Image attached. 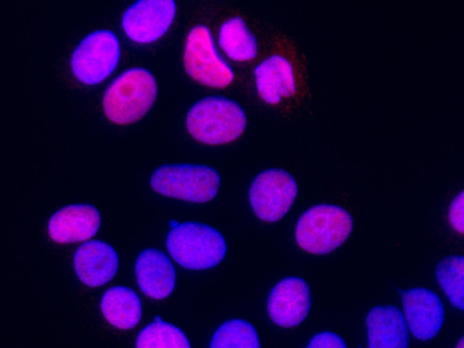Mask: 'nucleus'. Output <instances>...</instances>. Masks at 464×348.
<instances>
[{
  "label": "nucleus",
  "mask_w": 464,
  "mask_h": 348,
  "mask_svg": "<svg viewBox=\"0 0 464 348\" xmlns=\"http://www.w3.org/2000/svg\"><path fill=\"white\" fill-rule=\"evenodd\" d=\"M183 63L188 75L203 85L223 88L233 80L231 69L217 53L211 32L205 26H196L190 31Z\"/></svg>",
  "instance_id": "nucleus-7"
},
{
  "label": "nucleus",
  "mask_w": 464,
  "mask_h": 348,
  "mask_svg": "<svg viewBox=\"0 0 464 348\" xmlns=\"http://www.w3.org/2000/svg\"><path fill=\"white\" fill-rule=\"evenodd\" d=\"M101 310L108 322L121 329H130L140 320L141 303L138 296L131 289L113 287L102 296Z\"/></svg>",
  "instance_id": "nucleus-17"
},
{
  "label": "nucleus",
  "mask_w": 464,
  "mask_h": 348,
  "mask_svg": "<svg viewBox=\"0 0 464 348\" xmlns=\"http://www.w3.org/2000/svg\"><path fill=\"white\" fill-rule=\"evenodd\" d=\"M156 91V83L150 72L139 68L128 70L107 88L103 99L104 112L117 124L132 123L149 110Z\"/></svg>",
  "instance_id": "nucleus-2"
},
{
  "label": "nucleus",
  "mask_w": 464,
  "mask_h": 348,
  "mask_svg": "<svg viewBox=\"0 0 464 348\" xmlns=\"http://www.w3.org/2000/svg\"><path fill=\"white\" fill-rule=\"evenodd\" d=\"M101 223L99 212L86 204L71 205L56 211L50 218L48 232L59 243L87 240L98 231Z\"/></svg>",
  "instance_id": "nucleus-12"
},
{
  "label": "nucleus",
  "mask_w": 464,
  "mask_h": 348,
  "mask_svg": "<svg viewBox=\"0 0 464 348\" xmlns=\"http://www.w3.org/2000/svg\"><path fill=\"white\" fill-rule=\"evenodd\" d=\"M246 122L244 111L238 104L218 96L198 101L186 117L189 133L196 140L211 145L234 140L244 130Z\"/></svg>",
  "instance_id": "nucleus-1"
},
{
  "label": "nucleus",
  "mask_w": 464,
  "mask_h": 348,
  "mask_svg": "<svg viewBox=\"0 0 464 348\" xmlns=\"http://www.w3.org/2000/svg\"><path fill=\"white\" fill-rule=\"evenodd\" d=\"M308 347H346L344 341L337 334L324 332L315 335L309 342Z\"/></svg>",
  "instance_id": "nucleus-22"
},
{
  "label": "nucleus",
  "mask_w": 464,
  "mask_h": 348,
  "mask_svg": "<svg viewBox=\"0 0 464 348\" xmlns=\"http://www.w3.org/2000/svg\"><path fill=\"white\" fill-rule=\"evenodd\" d=\"M297 194L294 178L286 171L263 170L253 180L249 200L255 214L262 220L275 222L289 210Z\"/></svg>",
  "instance_id": "nucleus-8"
},
{
  "label": "nucleus",
  "mask_w": 464,
  "mask_h": 348,
  "mask_svg": "<svg viewBox=\"0 0 464 348\" xmlns=\"http://www.w3.org/2000/svg\"><path fill=\"white\" fill-rule=\"evenodd\" d=\"M218 40L225 53L235 61H249L256 55V41L240 18H232L223 24Z\"/></svg>",
  "instance_id": "nucleus-18"
},
{
  "label": "nucleus",
  "mask_w": 464,
  "mask_h": 348,
  "mask_svg": "<svg viewBox=\"0 0 464 348\" xmlns=\"http://www.w3.org/2000/svg\"><path fill=\"white\" fill-rule=\"evenodd\" d=\"M150 185L157 193L191 203L212 200L220 186V177L213 168L195 164H169L156 168Z\"/></svg>",
  "instance_id": "nucleus-5"
},
{
  "label": "nucleus",
  "mask_w": 464,
  "mask_h": 348,
  "mask_svg": "<svg viewBox=\"0 0 464 348\" xmlns=\"http://www.w3.org/2000/svg\"><path fill=\"white\" fill-rule=\"evenodd\" d=\"M166 246L176 262L191 270L215 267L226 252V241L218 230L195 222L173 227L168 234Z\"/></svg>",
  "instance_id": "nucleus-3"
},
{
  "label": "nucleus",
  "mask_w": 464,
  "mask_h": 348,
  "mask_svg": "<svg viewBox=\"0 0 464 348\" xmlns=\"http://www.w3.org/2000/svg\"><path fill=\"white\" fill-rule=\"evenodd\" d=\"M136 347L188 348L190 345L188 338L181 330L156 317L139 332Z\"/></svg>",
  "instance_id": "nucleus-21"
},
{
  "label": "nucleus",
  "mask_w": 464,
  "mask_h": 348,
  "mask_svg": "<svg viewBox=\"0 0 464 348\" xmlns=\"http://www.w3.org/2000/svg\"><path fill=\"white\" fill-rule=\"evenodd\" d=\"M268 312L272 320L281 327L300 324L311 307V292L301 278L288 277L281 280L271 290L268 299Z\"/></svg>",
  "instance_id": "nucleus-11"
},
{
  "label": "nucleus",
  "mask_w": 464,
  "mask_h": 348,
  "mask_svg": "<svg viewBox=\"0 0 464 348\" xmlns=\"http://www.w3.org/2000/svg\"><path fill=\"white\" fill-rule=\"evenodd\" d=\"M437 280L451 304L464 308V259L452 255L442 260L435 270Z\"/></svg>",
  "instance_id": "nucleus-20"
},
{
  "label": "nucleus",
  "mask_w": 464,
  "mask_h": 348,
  "mask_svg": "<svg viewBox=\"0 0 464 348\" xmlns=\"http://www.w3.org/2000/svg\"><path fill=\"white\" fill-rule=\"evenodd\" d=\"M368 346L370 348L408 347V332L402 312L392 305L372 308L365 319Z\"/></svg>",
  "instance_id": "nucleus-14"
},
{
  "label": "nucleus",
  "mask_w": 464,
  "mask_h": 348,
  "mask_svg": "<svg viewBox=\"0 0 464 348\" xmlns=\"http://www.w3.org/2000/svg\"><path fill=\"white\" fill-rule=\"evenodd\" d=\"M353 227L350 214L333 205L321 204L307 210L296 227L298 245L308 252L326 254L340 246Z\"/></svg>",
  "instance_id": "nucleus-4"
},
{
  "label": "nucleus",
  "mask_w": 464,
  "mask_h": 348,
  "mask_svg": "<svg viewBox=\"0 0 464 348\" xmlns=\"http://www.w3.org/2000/svg\"><path fill=\"white\" fill-rule=\"evenodd\" d=\"M74 265L79 278L91 287L103 285L115 275L118 255L109 244L93 240L82 244L76 251Z\"/></svg>",
  "instance_id": "nucleus-13"
},
{
  "label": "nucleus",
  "mask_w": 464,
  "mask_h": 348,
  "mask_svg": "<svg viewBox=\"0 0 464 348\" xmlns=\"http://www.w3.org/2000/svg\"><path fill=\"white\" fill-rule=\"evenodd\" d=\"M119 44L111 31L99 30L86 36L74 50L71 65L76 78L93 85L106 78L116 68Z\"/></svg>",
  "instance_id": "nucleus-6"
},
{
  "label": "nucleus",
  "mask_w": 464,
  "mask_h": 348,
  "mask_svg": "<svg viewBox=\"0 0 464 348\" xmlns=\"http://www.w3.org/2000/svg\"><path fill=\"white\" fill-rule=\"evenodd\" d=\"M176 12L172 0H142L124 13L122 26L127 36L138 43H150L162 36L170 27Z\"/></svg>",
  "instance_id": "nucleus-9"
},
{
  "label": "nucleus",
  "mask_w": 464,
  "mask_h": 348,
  "mask_svg": "<svg viewBox=\"0 0 464 348\" xmlns=\"http://www.w3.org/2000/svg\"><path fill=\"white\" fill-rule=\"evenodd\" d=\"M463 192L458 194L453 201L450 208V221L452 226L459 232H463Z\"/></svg>",
  "instance_id": "nucleus-23"
},
{
  "label": "nucleus",
  "mask_w": 464,
  "mask_h": 348,
  "mask_svg": "<svg viewBox=\"0 0 464 348\" xmlns=\"http://www.w3.org/2000/svg\"><path fill=\"white\" fill-rule=\"evenodd\" d=\"M210 347L258 348L260 342L256 329L249 322L234 319L218 327L212 337Z\"/></svg>",
  "instance_id": "nucleus-19"
},
{
  "label": "nucleus",
  "mask_w": 464,
  "mask_h": 348,
  "mask_svg": "<svg viewBox=\"0 0 464 348\" xmlns=\"http://www.w3.org/2000/svg\"><path fill=\"white\" fill-rule=\"evenodd\" d=\"M135 270L138 285L147 296L161 300L172 292L175 272L162 252L152 248L143 250L137 257Z\"/></svg>",
  "instance_id": "nucleus-15"
},
{
  "label": "nucleus",
  "mask_w": 464,
  "mask_h": 348,
  "mask_svg": "<svg viewBox=\"0 0 464 348\" xmlns=\"http://www.w3.org/2000/svg\"><path fill=\"white\" fill-rule=\"evenodd\" d=\"M256 85L261 98L275 104L295 91L291 63L283 57L274 55L261 62L254 71Z\"/></svg>",
  "instance_id": "nucleus-16"
},
{
  "label": "nucleus",
  "mask_w": 464,
  "mask_h": 348,
  "mask_svg": "<svg viewBox=\"0 0 464 348\" xmlns=\"http://www.w3.org/2000/svg\"><path fill=\"white\" fill-rule=\"evenodd\" d=\"M403 307L412 334L429 340L439 332L444 320V309L439 297L426 288H412L401 292Z\"/></svg>",
  "instance_id": "nucleus-10"
}]
</instances>
